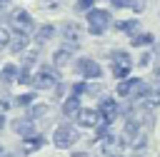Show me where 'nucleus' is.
I'll list each match as a JSON object with an SVG mask.
<instances>
[{
	"instance_id": "18",
	"label": "nucleus",
	"mask_w": 160,
	"mask_h": 157,
	"mask_svg": "<svg viewBox=\"0 0 160 157\" xmlns=\"http://www.w3.org/2000/svg\"><path fill=\"white\" fill-rule=\"evenodd\" d=\"M45 145V140L40 137V135H30V137H25V142H22V152H35V150H40Z\"/></svg>"
},
{
	"instance_id": "34",
	"label": "nucleus",
	"mask_w": 160,
	"mask_h": 157,
	"mask_svg": "<svg viewBox=\"0 0 160 157\" xmlns=\"http://www.w3.org/2000/svg\"><path fill=\"white\" fill-rule=\"evenodd\" d=\"M118 157H122V155H118Z\"/></svg>"
},
{
	"instance_id": "3",
	"label": "nucleus",
	"mask_w": 160,
	"mask_h": 157,
	"mask_svg": "<svg viewBox=\"0 0 160 157\" xmlns=\"http://www.w3.org/2000/svg\"><path fill=\"white\" fill-rule=\"evenodd\" d=\"M78 140H80V132L72 125H58L55 132H52V145L58 150H70Z\"/></svg>"
},
{
	"instance_id": "14",
	"label": "nucleus",
	"mask_w": 160,
	"mask_h": 157,
	"mask_svg": "<svg viewBox=\"0 0 160 157\" xmlns=\"http://www.w3.org/2000/svg\"><path fill=\"white\" fill-rule=\"evenodd\" d=\"M115 30H120V32H125V35H138L140 32V20H135V17H130V20H118L115 22Z\"/></svg>"
},
{
	"instance_id": "4",
	"label": "nucleus",
	"mask_w": 160,
	"mask_h": 157,
	"mask_svg": "<svg viewBox=\"0 0 160 157\" xmlns=\"http://www.w3.org/2000/svg\"><path fill=\"white\" fill-rule=\"evenodd\" d=\"M32 85H35V90H52L60 85V75L55 67H40L32 75Z\"/></svg>"
},
{
	"instance_id": "20",
	"label": "nucleus",
	"mask_w": 160,
	"mask_h": 157,
	"mask_svg": "<svg viewBox=\"0 0 160 157\" xmlns=\"http://www.w3.org/2000/svg\"><path fill=\"white\" fill-rule=\"evenodd\" d=\"M25 45H28V35H20V32H18V35L12 37V42H10V52H20Z\"/></svg>"
},
{
	"instance_id": "28",
	"label": "nucleus",
	"mask_w": 160,
	"mask_h": 157,
	"mask_svg": "<svg viewBox=\"0 0 160 157\" xmlns=\"http://www.w3.org/2000/svg\"><path fill=\"white\" fill-rule=\"evenodd\" d=\"M150 60H152V55H150V52H142V55H140V60H138V65H140V67H148V65H150Z\"/></svg>"
},
{
	"instance_id": "32",
	"label": "nucleus",
	"mask_w": 160,
	"mask_h": 157,
	"mask_svg": "<svg viewBox=\"0 0 160 157\" xmlns=\"http://www.w3.org/2000/svg\"><path fill=\"white\" fill-rule=\"evenodd\" d=\"M2 127H5V117L0 115V130H2Z\"/></svg>"
},
{
	"instance_id": "31",
	"label": "nucleus",
	"mask_w": 160,
	"mask_h": 157,
	"mask_svg": "<svg viewBox=\"0 0 160 157\" xmlns=\"http://www.w3.org/2000/svg\"><path fill=\"white\" fill-rule=\"evenodd\" d=\"M155 77H158V80H160V62H158V65H155Z\"/></svg>"
},
{
	"instance_id": "12",
	"label": "nucleus",
	"mask_w": 160,
	"mask_h": 157,
	"mask_svg": "<svg viewBox=\"0 0 160 157\" xmlns=\"http://www.w3.org/2000/svg\"><path fill=\"white\" fill-rule=\"evenodd\" d=\"M80 110H82V107H80V97H78V95H68L65 102H62V115L70 117V120H75Z\"/></svg>"
},
{
	"instance_id": "30",
	"label": "nucleus",
	"mask_w": 160,
	"mask_h": 157,
	"mask_svg": "<svg viewBox=\"0 0 160 157\" xmlns=\"http://www.w3.org/2000/svg\"><path fill=\"white\" fill-rule=\"evenodd\" d=\"M70 157H90V155H88V152H72Z\"/></svg>"
},
{
	"instance_id": "6",
	"label": "nucleus",
	"mask_w": 160,
	"mask_h": 157,
	"mask_svg": "<svg viewBox=\"0 0 160 157\" xmlns=\"http://www.w3.org/2000/svg\"><path fill=\"white\" fill-rule=\"evenodd\" d=\"M142 87H145V82H142L140 77H132V75H130V77H125V80H118L115 92H118L120 100H135Z\"/></svg>"
},
{
	"instance_id": "16",
	"label": "nucleus",
	"mask_w": 160,
	"mask_h": 157,
	"mask_svg": "<svg viewBox=\"0 0 160 157\" xmlns=\"http://www.w3.org/2000/svg\"><path fill=\"white\" fill-rule=\"evenodd\" d=\"M18 77H20V70H18V65H12V62H8L2 70H0V80L2 82H18Z\"/></svg>"
},
{
	"instance_id": "33",
	"label": "nucleus",
	"mask_w": 160,
	"mask_h": 157,
	"mask_svg": "<svg viewBox=\"0 0 160 157\" xmlns=\"http://www.w3.org/2000/svg\"><path fill=\"white\" fill-rule=\"evenodd\" d=\"M5 2H8V0H0V7H2V5H5Z\"/></svg>"
},
{
	"instance_id": "27",
	"label": "nucleus",
	"mask_w": 160,
	"mask_h": 157,
	"mask_svg": "<svg viewBox=\"0 0 160 157\" xmlns=\"http://www.w3.org/2000/svg\"><path fill=\"white\" fill-rule=\"evenodd\" d=\"M92 2H95V0H78V5H75V7L88 12V10H92Z\"/></svg>"
},
{
	"instance_id": "19",
	"label": "nucleus",
	"mask_w": 160,
	"mask_h": 157,
	"mask_svg": "<svg viewBox=\"0 0 160 157\" xmlns=\"http://www.w3.org/2000/svg\"><path fill=\"white\" fill-rule=\"evenodd\" d=\"M52 35H55V27L48 22V25H40V27H38V32H35V40H38V42H48Z\"/></svg>"
},
{
	"instance_id": "9",
	"label": "nucleus",
	"mask_w": 160,
	"mask_h": 157,
	"mask_svg": "<svg viewBox=\"0 0 160 157\" xmlns=\"http://www.w3.org/2000/svg\"><path fill=\"white\" fill-rule=\"evenodd\" d=\"M75 122L80 125V127H88V130H95L100 122H102V115L98 112V107H82L80 112H78V117H75Z\"/></svg>"
},
{
	"instance_id": "22",
	"label": "nucleus",
	"mask_w": 160,
	"mask_h": 157,
	"mask_svg": "<svg viewBox=\"0 0 160 157\" xmlns=\"http://www.w3.org/2000/svg\"><path fill=\"white\" fill-rule=\"evenodd\" d=\"M132 140H135V142H132V150H135V152H142V150L148 147V142H145V137H142V135H135Z\"/></svg>"
},
{
	"instance_id": "7",
	"label": "nucleus",
	"mask_w": 160,
	"mask_h": 157,
	"mask_svg": "<svg viewBox=\"0 0 160 157\" xmlns=\"http://www.w3.org/2000/svg\"><path fill=\"white\" fill-rule=\"evenodd\" d=\"M98 112L102 115V122L112 125V122L120 117V102H118L115 97H100V102H98Z\"/></svg>"
},
{
	"instance_id": "26",
	"label": "nucleus",
	"mask_w": 160,
	"mask_h": 157,
	"mask_svg": "<svg viewBox=\"0 0 160 157\" xmlns=\"http://www.w3.org/2000/svg\"><path fill=\"white\" fill-rule=\"evenodd\" d=\"M32 100H35V95L25 92V95H20V97H18V105H32Z\"/></svg>"
},
{
	"instance_id": "15",
	"label": "nucleus",
	"mask_w": 160,
	"mask_h": 157,
	"mask_svg": "<svg viewBox=\"0 0 160 157\" xmlns=\"http://www.w3.org/2000/svg\"><path fill=\"white\" fill-rule=\"evenodd\" d=\"M130 45L132 47H152L155 45V35L152 32H138L130 37Z\"/></svg>"
},
{
	"instance_id": "25",
	"label": "nucleus",
	"mask_w": 160,
	"mask_h": 157,
	"mask_svg": "<svg viewBox=\"0 0 160 157\" xmlns=\"http://www.w3.org/2000/svg\"><path fill=\"white\" fill-rule=\"evenodd\" d=\"M8 40H12V37H10V32H8L5 27H0V47H8V45H10Z\"/></svg>"
},
{
	"instance_id": "2",
	"label": "nucleus",
	"mask_w": 160,
	"mask_h": 157,
	"mask_svg": "<svg viewBox=\"0 0 160 157\" xmlns=\"http://www.w3.org/2000/svg\"><path fill=\"white\" fill-rule=\"evenodd\" d=\"M85 20H88V30H90V35H102V32L110 27L112 15H110V10H105V7H92V10H88Z\"/></svg>"
},
{
	"instance_id": "17",
	"label": "nucleus",
	"mask_w": 160,
	"mask_h": 157,
	"mask_svg": "<svg viewBox=\"0 0 160 157\" xmlns=\"http://www.w3.org/2000/svg\"><path fill=\"white\" fill-rule=\"evenodd\" d=\"M70 55H72L70 47H60V50H55V52H52V65H55V67H65V65L70 62Z\"/></svg>"
},
{
	"instance_id": "13",
	"label": "nucleus",
	"mask_w": 160,
	"mask_h": 157,
	"mask_svg": "<svg viewBox=\"0 0 160 157\" xmlns=\"http://www.w3.org/2000/svg\"><path fill=\"white\" fill-rule=\"evenodd\" d=\"M12 130L18 135H22V137H30V135H35V120H30V117L12 120Z\"/></svg>"
},
{
	"instance_id": "5",
	"label": "nucleus",
	"mask_w": 160,
	"mask_h": 157,
	"mask_svg": "<svg viewBox=\"0 0 160 157\" xmlns=\"http://www.w3.org/2000/svg\"><path fill=\"white\" fill-rule=\"evenodd\" d=\"M135 105H138V107H148V110L160 107V82H155V85H145V87L138 92Z\"/></svg>"
},
{
	"instance_id": "8",
	"label": "nucleus",
	"mask_w": 160,
	"mask_h": 157,
	"mask_svg": "<svg viewBox=\"0 0 160 157\" xmlns=\"http://www.w3.org/2000/svg\"><path fill=\"white\" fill-rule=\"evenodd\" d=\"M75 70H78L85 80H100V77H102V67H100L95 60H90V57H80V60L75 62Z\"/></svg>"
},
{
	"instance_id": "1",
	"label": "nucleus",
	"mask_w": 160,
	"mask_h": 157,
	"mask_svg": "<svg viewBox=\"0 0 160 157\" xmlns=\"http://www.w3.org/2000/svg\"><path fill=\"white\" fill-rule=\"evenodd\" d=\"M132 65H135V60L130 57L128 50H112V52H110V70H112L115 80H125V77H130Z\"/></svg>"
},
{
	"instance_id": "10",
	"label": "nucleus",
	"mask_w": 160,
	"mask_h": 157,
	"mask_svg": "<svg viewBox=\"0 0 160 157\" xmlns=\"http://www.w3.org/2000/svg\"><path fill=\"white\" fill-rule=\"evenodd\" d=\"M12 27H15L20 35H28V32L35 30V22H32L30 12H25V10H15V12H12Z\"/></svg>"
},
{
	"instance_id": "21",
	"label": "nucleus",
	"mask_w": 160,
	"mask_h": 157,
	"mask_svg": "<svg viewBox=\"0 0 160 157\" xmlns=\"http://www.w3.org/2000/svg\"><path fill=\"white\" fill-rule=\"evenodd\" d=\"M48 105H35L32 110H30V120H38V117H42V115H48Z\"/></svg>"
},
{
	"instance_id": "23",
	"label": "nucleus",
	"mask_w": 160,
	"mask_h": 157,
	"mask_svg": "<svg viewBox=\"0 0 160 157\" xmlns=\"http://www.w3.org/2000/svg\"><path fill=\"white\" fill-rule=\"evenodd\" d=\"M128 7L132 12H142L145 10V0H128Z\"/></svg>"
},
{
	"instance_id": "24",
	"label": "nucleus",
	"mask_w": 160,
	"mask_h": 157,
	"mask_svg": "<svg viewBox=\"0 0 160 157\" xmlns=\"http://www.w3.org/2000/svg\"><path fill=\"white\" fill-rule=\"evenodd\" d=\"M82 92H88V82H75V85H72V92H70V95H78V97H80Z\"/></svg>"
},
{
	"instance_id": "11",
	"label": "nucleus",
	"mask_w": 160,
	"mask_h": 157,
	"mask_svg": "<svg viewBox=\"0 0 160 157\" xmlns=\"http://www.w3.org/2000/svg\"><path fill=\"white\" fill-rule=\"evenodd\" d=\"M80 37H82V32H80V27H78L75 22H65V25H62V40L68 42L70 50H75V47L82 42Z\"/></svg>"
},
{
	"instance_id": "29",
	"label": "nucleus",
	"mask_w": 160,
	"mask_h": 157,
	"mask_svg": "<svg viewBox=\"0 0 160 157\" xmlns=\"http://www.w3.org/2000/svg\"><path fill=\"white\" fill-rule=\"evenodd\" d=\"M112 7H128V0H110Z\"/></svg>"
}]
</instances>
